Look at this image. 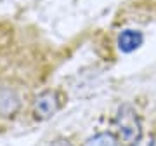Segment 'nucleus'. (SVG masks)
Instances as JSON below:
<instances>
[{"instance_id": "6", "label": "nucleus", "mask_w": 156, "mask_h": 146, "mask_svg": "<svg viewBox=\"0 0 156 146\" xmlns=\"http://www.w3.org/2000/svg\"><path fill=\"white\" fill-rule=\"evenodd\" d=\"M147 146H156V134L151 136V139H149V143H147Z\"/></svg>"}, {"instance_id": "5", "label": "nucleus", "mask_w": 156, "mask_h": 146, "mask_svg": "<svg viewBox=\"0 0 156 146\" xmlns=\"http://www.w3.org/2000/svg\"><path fill=\"white\" fill-rule=\"evenodd\" d=\"M50 146H73V144H71L68 139H62V137H59V139H56Z\"/></svg>"}, {"instance_id": "3", "label": "nucleus", "mask_w": 156, "mask_h": 146, "mask_svg": "<svg viewBox=\"0 0 156 146\" xmlns=\"http://www.w3.org/2000/svg\"><path fill=\"white\" fill-rule=\"evenodd\" d=\"M56 110H57L56 94H52V92H44L42 96L37 97V101H35V115L38 118H49Z\"/></svg>"}, {"instance_id": "2", "label": "nucleus", "mask_w": 156, "mask_h": 146, "mask_svg": "<svg viewBox=\"0 0 156 146\" xmlns=\"http://www.w3.org/2000/svg\"><path fill=\"white\" fill-rule=\"evenodd\" d=\"M144 42V35L139 30H123L118 37V47L122 52H134Z\"/></svg>"}, {"instance_id": "1", "label": "nucleus", "mask_w": 156, "mask_h": 146, "mask_svg": "<svg viewBox=\"0 0 156 146\" xmlns=\"http://www.w3.org/2000/svg\"><path fill=\"white\" fill-rule=\"evenodd\" d=\"M115 129L123 146H137L142 139V124L135 108L123 103L115 115Z\"/></svg>"}, {"instance_id": "4", "label": "nucleus", "mask_w": 156, "mask_h": 146, "mask_svg": "<svg viewBox=\"0 0 156 146\" xmlns=\"http://www.w3.org/2000/svg\"><path fill=\"white\" fill-rule=\"evenodd\" d=\"M87 146H118V143L111 134H97L94 139L89 141Z\"/></svg>"}]
</instances>
